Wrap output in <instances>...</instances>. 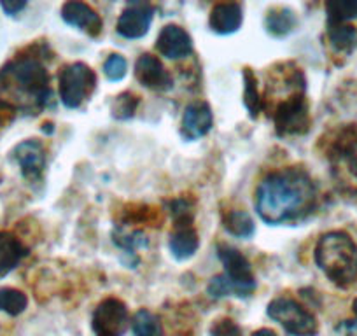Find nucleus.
Segmentation results:
<instances>
[{
  "mask_svg": "<svg viewBox=\"0 0 357 336\" xmlns=\"http://www.w3.org/2000/svg\"><path fill=\"white\" fill-rule=\"evenodd\" d=\"M153 22V8L149 4H132L118 20V33L126 39H140Z\"/></svg>",
  "mask_w": 357,
  "mask_h": 336,
  "instance_id": "12",
  "label": "nucleus"
},
{
  "mask_svg": "<svg viewBox=\"0 0 357 336\" xmlns=\"http://www.w3.org/2000/svg\"><path fill=\"white\" fill-rule=\"evenodd\" d=\"M139 98L133 93H121L112 102V116L116 119H130L137 111Z\"/></svg>",
  "mask_w": 357,
  "mask_h": 336,
  "instance_id": "27",
  "label": "nucleus"
},
{
  "mask_svg": "<svg viewBox=\"0 0 357 336\" xmlns=\"http://www.w3.org/2000/svg\"><path fill=\"white\" fill-rule=\"evenodd\" d=\"M243 81H245V95H243V98H245V107L252 118H257V114L263 109V100H261L259 90H257L256 75H254V72L250 68L243 70Z\"/></svg>",
  "mask_w": 357,
  "mask_h": 336,
  "instance_id": "25",
  "label": "nucleus"
},
{
  "mask_svg": "<svg viewBox=\"0 0 357 336\" xmlns=\"http://www.w3.org/2000/svg\"><path fill=\"white\" fill-rule=\"evenodd\" d=\"M222 224H225L226 231L233 236L238 238H249L254 235V226L252 217L243 211H231L222 217Z\"/></svg>",
  "mask_w": 357,
  "mask_h": 336,
  "instance_id": "20",
  "label": "nucleus"
},
{
  "mask_svg": "<svg viewBox=\"0 0 357 336\" xmlns=\"http://www.w3.org/2000/svg\"><path fill=\"white\" fill-rule=\"evenodd\" d=\"M212 123H214V118H212L211 105L202 100L193 102L184 111L181 135L188 140H197L211 132Z\"/></svg>",
  "mask_w": 357,
  "mask_h": 336,
  "instance_id": "13",
  "label": "nucleus"
},
{
  "mask_svg": "<svg viewBox=\"0 0 357 336\" xmlns=\"http://www.w3.org/2000/svg\"><path fill=\"white\" fill-rule=\"evenodd\" d=\"M170 212L174 215L175 226H188L193 222V211L191 204L188 200H174L170 204Z\"/></svg>",
  "mask_w": 357,
  "mask_h": 336,
  "instance_id": "28",
  "label": "nucleus"
},
{
  "mask_svg": "<svg viewBox=\"0 0 357 336\" xmlns=\"http://www.w3.org/2000/svg\"><path fill=\"white\" fill-rule=\"evenodd\" d=\"M156 47L163 56L170 58V60H177V58H184L191 54L193 40H191L190 33L178 25H167L165 29H161L160 36H158Z\"/></svg>",
  "mask_w": 357,
  "mask_h": 336,
  "instance_id": "14",
  "label": "nucleus"
},
{
  "mask_svg": "<svg viewBox=\"0 0 357 336\" xmlns=\"http://www.w3.org/2000/svg\"><path fill=\"white\" fill-rule=\"evenodd\" d=\"M317 204V188L301 168H282L270 174L256 190V211L268 224L307 217Z\"/></svg>",
  "mask_w": 357,
  "mask_h": 336,
  "instance_id": "1",
  "label": "nucleus"
},
{
  "mask_svg": "<svg viewBox=\"0 0 357 336\" xmlns=\"http://www.w3.org/2000/svg\"><path fill=\"white\" fill-rule=\"evenodd\" d=\"M242 22L243 15L240 4L221 2V4H215L212 8L208 26L212 29V32L219 33V36H229V33H235L242 26Z\"/></svg>",
  "mask_w": 357,
  "mask_h": 336,
  "instance_id": "16",
  "label": "nucleus"
},
{
  "mask_svg": "<svg viewBox=\"0 0 357 336\" xmlns=\"http://www.w3.org/2000/svg\"><path fill=\"white\" fill-rule=\"evenodd\" d=\"M329 40L338 51H352L357 43V32L347 23H329Z\"/></svg>",
  "mask_w": 357,
  "mask_h": 336,
  "instance_id": "21",
  "label": "nucleus"
},
{
  "mask_svg": "<svg viewBox=\"0 0 357 336\" xmlns=\"http://www.w3.org/2000/svg\"><path fill=\"white\" fill-rule=\"evenodd\" d=\"M296 25V15L289 8L272 9V11H268L266 18H264V26H266L268 32L275 37L287 36L289 32H293Z\"/></svg>",
  "mask_w": 357,
  "mask_h": 336,
  "instance_id": "19",
  "label": "nucleus"
},
{
  "mask_svg": "<svg viewBox=\"0 0 357 336\" xmlns=\"http://www.w3.org/2000/svg\"><path fill=\"white\" fill-rule=\"evenodd\" d=\"M26 305H29V298L22 291L13 289V287L0 289V312H6L8 315L16 317L25 312Z\"/></svg>",
  "mask_w": 357,
  "mask_h": 336,
  "instance_id": "23",
  "label": "nucleus"
},
{
  "mask_svg": "<svg viewBox=\"0 0 357 336\" xmlns=\"http://www.w3.org/2000/svg\"><path fill=\"white\" fill-rule=\"evenodd\" d=\"M128 326V308L116 298L102 301L93 314V329L97 335L121 336Z\"/></svg>",
  "mask_w": 357,
  "mask_h": 336,
  "instance_id": "9",
  "label": "nucleus"
},
{
  "mask_svg": "<svg viewBox=\"0 0 357 336\" xmlns=\"http://www.w3.org/2000/svg\"><path fill=\"white\" fill-rule=\"evenodd\" d=\"M275 130L279 135H298L308 130V105L303 91L279 102L275 109Z\"/></svg>",
  "mask_w": 357,
  "mask_h": 336,
  "instance_id": "7",
  "label": "nucleus"
},
{
  "mask_svg": "<svg viewBox=\"0 0 357 336\" xmlns=\"http://www.w3.org/2000/svg\"><path fill=\"white\" fill-rule=\"evenodd\" d=\"M250 336H277V333L272 331V329L263 328V329H257V331H254Z\"/></svg>",
  "mask_w": 357,
  "mask_h": 336,
  "instance_id": "33",
  "label": "nucleus"
},
{
  "mask_svg": "<svg viewBox=\"0 0 357 336\" xmlns=\"http://www.w3.org/2000/svg\"><path fill=\"white\" fill-rule=\"evenodd\" d=\"M207 289L212 298H225V296H229V294H235L236 296L235 286L229 282V279L226 275H215L214 279L211 280Z\"/></svg>",
  "mask_w": 357,
  "mask_h": 336,
  "instance_id": "30",
  "label": "nucleus"
},
{
  "mask_svg": "<svg viewBox=\"0 0 357 336\" xmlns=\"http://www.w3.org/2000/svg\"><path fill=\"white\" fill-rule=\"evenodd\" d=\"M329 165L336 183L357 193V125L343 128L329 147Z\"/></svg>",
  "mask_w": 357,
  "mask_h": 336,
  "instance_id": "4",
  "label": "nucleus"
},
{
  "mask_svg": "<svg viewBox=\"0 0 357 336\" xmlns=\"http://www.w3.org/2000/svg\"><path fill=\"white\" fill-rule=\"evenodd\" d=\"M329 23H345L357 18V0H333L326 4Z\"/></svg>",
  "mask_w": 357,
  "mask_h": 336,
  "instance_id": "24",
  "label": "nucleus"
},
{
  "mask_svg": "<svg viewBox=\"0 0 357 336\" xmlns=\"http://www.w3.org/2000/svg\"><path fill=\"white\" fill-rule=\"evenodd\" d=\"M198 245H200V240L193 226H175V231L170 236V250L175 259L183 261L195 256Z\"/></svg>",
  "mask_w": 357,
  "mask_h": 336,
  "instance_id": "18",
  "label": "nucleus"
},
{
  "mask_svg": "<svg viewBox=\"0 0 357 336\" xmlns=\"http://www.w3.org/2000/svg\"><path fill=\"white\" fill-rule=\"evenodd\" d=\"M315 263L333 284L347 287L357 279V245L347 233H326L315 247Z\"/></svg>",
  "mask_w": 357,
  "mask_h": 336,
  "instance_id": "3",
  "label": "nucleus"
},
{
  "mask_svg": "<svg viewBox=\"0 0 357 336\" xmlns=\"http://www.w3.org/2000/svg\"><path fill=\"white\" fill-rule=\"evenodd\" d=\"M97 336H111V335H97Z\"/></svg>",
  "mask_w": 357,
  "mask_h": 336,
  "instance_id": "34",
  "label": "nucleus"
},
{
  "mask_svg": "<svg viewBox=\"0 0 357 336\" xmlns=\"http://www.w3.org/2000/svg\"><path fill=\"white\" fill-rule=\"evenodd\" d=\"M13 160L20 165L25 179L37 181L46 167V151L37 140H25L13 149Z\"/></svg>",
  "mask_w": 357,
  "mask_h": 336,
  "instance_id": "11",
  "label": "nucleus"
},
{
  "mask_svg": "<svg viewBox=\"0 0 357 336\" xmlns=\"http://www.w3.org/2000/svg\"><path fill=\"white\" fill-rule=\"evenodd\" d=\"M104 72L111 81H121L126 75V60L121 54H111L105 60Z\"/></svg>",
  "mask_w": 357,
  "mask_h": 336,
  "instance_id": "29",
  "label": "nucleus"
},
{
  "mask_svg": "<svg viewBox=\"0 0 357 336\" xmlns=\"http://www.w3.org/2000/svg\"><path fill=\"white\" fill-rule=\"evenodd\" d=\"M0 8L4 9L9 16H16L26 8V2H23V0H2Z\"/></svg>",
  "mask_w": 357,
  "mask_h": 336,
  "instance_id": "32",
  "label": "nucleus"
},
{
  "mask_svg": "<svg viewBox=\"0 0 357 336\" xmlns=\"http://www.w3.org/2000/svg\"><path fill=\"white\" fill-rule=\"evenodd\" d=\"M54 93L50 74L36 56H18L0 68V107L37 114L50 105Z\"/></svg>",
  "mask_w": 357,
  "mask_h": 336,
  "instance_id": "2",
  "label": "nucleus"
},
{
  "mask_svg": "<svg viewBox=\"0 0 357 336\" xmlns=\"http://www.w3.org/2000/svg\"><path fill=\"white\" fill-rule=\"evenodd\" d=\"M60 98L65 107L77 109L91 97L97 88V74L82 61L65 65L58 75Z\"/></svg>",
  "mask_w": 357,
  "mask_h": 336,
  "instance_id": "5",
  "label": "nucleus"
},
{
  "mask_svg": "<svg viewBox=\"0 0 357 336\" xmlns=\"http://www.w3.org/2000/svg\"><path fill=\"white\" fill-rule=\"evenodd\" d=\"M135 77L142 86L154 91H168L174 86V79H172L170 72L163 67L160 58L147 53L137 60Z\"/></svg>",
  "mask_w": 357,
  "mask_h": 336,
  "instance_id": "10",
  "label": "nucleus"
},
{
  "mask_svg": "<svg viewBox=\"0 0 357 336\" xmlns=\"http://www.w3.org/2000/svg\"><path fill=\"white\" fill-rule=\"evenodd\" d=\"M26 256V247L11 231H0V279L13 272Z\"/></svg>",
  "mask_w": 357,
  "mask_h": 336,
  "instance_id": "17",
  "label": "nucleus"
},
{
  "mask_svg": "<svg viewBox=\"0 0 357 336\" xmlns=\"http://www.w3.org/2000/svg\"><path fill=\"white\" fill-rule=\"evenodd\" d=\"M211 336H242V329L231 319H221L211 328Z\"/></svg>",
  "mask_w": 357,
  "mask_h": 336,
  "instance_id": "31",
  "label": "nucleus"
},
{
  "mask_svg": "<svg viewBox=\"0 0 357 336\" xmlns=\"http://www.w3.org/2000/svg\"><path fill=\"white\" fill-rule=\"evenodd\" d=\"M61 18L67 25L81 29L89 36L97 37L102 32V20L95 9L89 8L84 2H67L61 8Z\"/></svg>",
  "mask_w": 357,
  "mask_h": 336,
  "instance_id": "15",
  "label": "nucleus"
},
{
  "mask_svg": "<svg viewBox=\"0 0 357 336\" xmlns=\"http://www.w3.org/2000/svg\"><path fill=\"white\" fill-rule=\"evenodd\" d=\"M218 256L221 263L225 265L226 277L229 282L235 286L236 296L245 298L256 287V280H254L252 270H250V263L247 261L245 256L240 250L233 249L229 245H219L218 247Z\"/></svg>",
  "mask_w": 357,
  "mask_h": 336,
  "instance_id": "8",
  "label": "nucleus"
},
{
  "mask_svg": "<svg viewBox=\"0 0 357 336\" xmlns=\"http://www.w3.org/2000/svg\"><path fill=\"white\" fill-rule=\"evenodd\" d=\"M268 317L279 322L293 336H315L319 331L317 321L308 310L291 298H275L266 308Z\"/></svg>",
  "mask_w": 357,
  "mask_h": 336,
  "instance_id": "6",
  "label": "nucleus"
},
{
  "mask_svg": "<svg viewBox=\"0 0 357 336\" xmlns=\"http://www.w3.org/2000/svg\"><path fill=\"white\" fill-rule=\"evenodd\" d=\"M114 242L118 243L121 249L130 250V254H132L133 250L137 249H142V247L149 245V238L144 231H132V233H125V231H116L114 233Z\"/></svg>",
  "mask_w": 357,
  "mask_h": 336,
  "instance_id": "26",
  "label": "nucleus"
},
{
  "mask_svg": "<svg viewBox=\"0 0 357 336\" xmlns=\"http://www.w3.org/2000/svg\"><path fill=\"white\" fill-rule=\"evenodd\" d=\"M133 335L135 336H161L163 335V329H161V321L158 315H154L153 312L142 310L137 312L133 315Z\"/></svg>",
  "mask_w": 357,
  "mask_h": 336,
  "instance_id": "22",
  "label": "nucleus"
}]
</instances>
